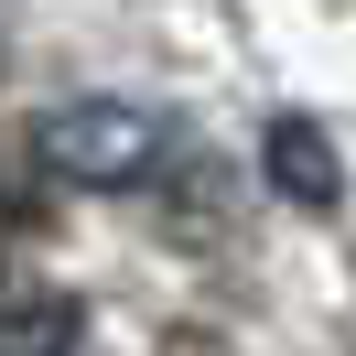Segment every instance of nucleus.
<instances>
[{"instance_id": "obj_2", "label": "nucleus", "mask_w": 356, "mask_h": 356, "mask_svg": "<svg viewBox=\"0 0 356 356\" xmlns=\"http://www.w3.org/2000/svg\"><path fill=\"white\" fill-rule=\"evenodd\" d=\"M259 173H270V195H281V205H302V216L346 205V152H334V130H324V119H270Z\"/></svg>"}, {"instance_id": "obj_3", "label": "nucleus", "mask_w": 356, "mask_h": 356, "mask_svg": "<svg viewBox=\"0 0 356 356\" xmlns=\"http://www.w3.org/2000/svg\"><path fill=\"white\" fill-rule=\"evenodd\" d=\"M87 313L65 291H0V356H65Z\"/></svg>"}, {"instance_id": "obj_1", "label": "nucleus", "mask_w": 356, "mask_h": 356, "mask_svg": "<svg viewBox=\"0 0 356 356\" xmlns=\"http://www.w3.org/2000/svg\"><path fill=\"white\" fill-rule=\"evenodd\" d=\"M33 152H44V173L87 184V195H119V184H140L162 162V119L130 108V97H65V108L33 130Z\"/></svg>"}]
</instances>
